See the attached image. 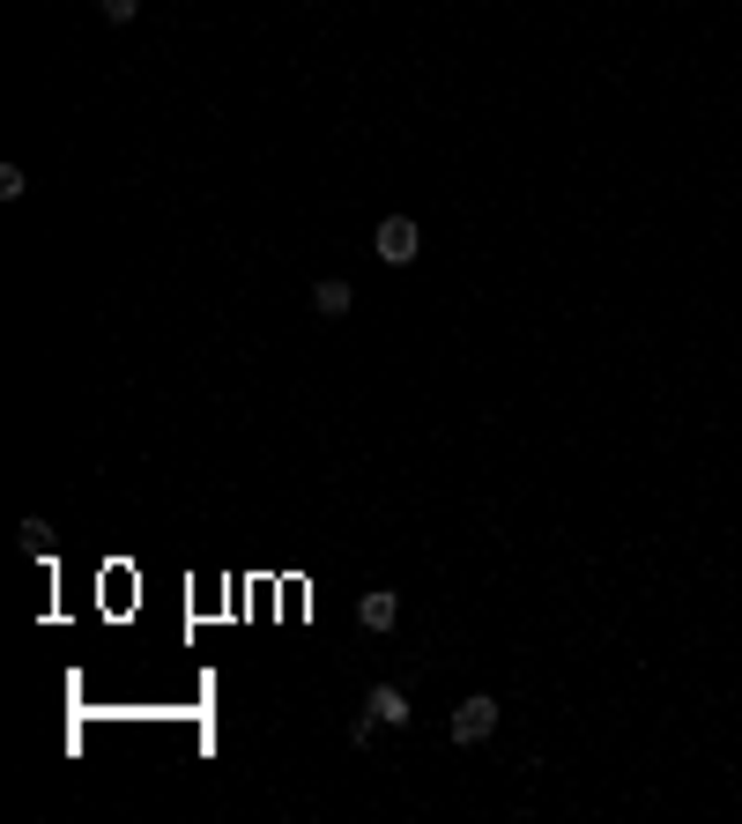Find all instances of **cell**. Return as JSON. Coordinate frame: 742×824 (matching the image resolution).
<instances>
[{
	"label": "cell",
	"instance_id": "cell-1",
	"mask_svg": "<svg viewBox=\"0 0 742 824\" xmlns=\"http://www.w3.org/2000/svg\"><path fill=\"white\" fill-rule=\"evenodd\" d=\"M497 721H505V705H497L491 691H468V699L453 705V721H445V728H453V743H491Z\"/></svg>",
	"mask_w": 742,
	"mask_h": 824
},
{
	"label": "cell",
	"instance_id": "cell-2",
	"mask_svg": "<svg viewBox=\"0 0 742 824\" xmlns=\"http://www.w3.org/2000/svg\"><path fill=\"white\" fill-rule=\"evenodd\" d=\"M371 253L387 260V268H409L423 253V230H416V216H379V230H371Z\"/></svg>",
	"mask_w": 742,
	"mask_h": 824
},
{
	"label": "cell",
	"instance_id": "cell-3",
	"mask_svg": "<svg viewBox=\"0 0 742 824\" xmlns=\"http://www.w3.org/2000/svg\"><path fill=\"white\" fill-rule=\"evenodd\" d=\"M364 713L379 728H409V691H401V683H371L364 691Z\"/></svg>",
	"mask_w": 742,
	"mask_h": 824
},
{
	"label": "cell",
	"instance_id": "cell-4",
	"mask_svg": "<svg viewBox=\"0 0 742 824\" xmlns=\"http://www.w3.org/2000/svg\"><path fill=\"white\" fill-rule=\"evenodd\" d=\"M357 625H364V631H394L401 625V595H394V587H371V595L357 601Z\"/></svg>",
	"mask_w": 742,
	"mask_h": 824
},
{
	"label": "cell",
	"instance_id": "cell-5",
	"mask_svg": "<svg viewBox=\"0 0 742 824\" xmlns=\"http://www.w3.org/2000/svg\"><path fill=\"white\" fill-rule=\"evenodd\" d=\"M349 305H357V290H349L342 275H320V282H312V312H320V320H342Z\"/></svg>",
	"mask_w": 742,
	"mask_h": 824
},
{
	"label": "cell",
	"instance_id": "cell-6",
	"mask_svg": "<svg viewBox=\"0 0 742 824\" xmlns=\"http://www.w3.org/2000/svg\"><path fill=\"white\" fill-rule=\"evenodd\" d=\"M97 16H104V23H134V16H142V0H97Z\"/></svg>",
	"mask_w": 742,
	"mask_h": 824
}]
</instances>
